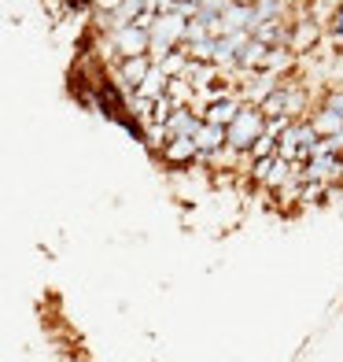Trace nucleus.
I'll list each match as a JSON object with an SVG mask.
<instances>
[{
    "label": "nucleus",
    "instance_id": "f257e3e1",
    "mask_svg": "<svg viewBox=\"0 0 343 362\" xmlns=\"http://www.w3.org/2000/svg\"><path fill=\"white\" fill-rule=\"evenodd\" d=\"M225 129H229V148H233V152H251V144L266 134V111L258 107V104L243 100L240 115Z\"/></svg>",
    "mask_w": 343,
    "mask_h": 362
},
{
    "label": "nucleus",
    "instance_id": "f03ea898",
    "mask_svg": "<svg viewBox=\"0 0 343 362\" xmlns=\"http://www.w3.org/2000/svg\"><path fill=\"white\" fill-rule=\"evenodd\" d=\"M188 34V15L181 11H162L159 19L152 23V59L159 63L167 52H174L177 41H185Z\"/></svg>",
    "mask_w": 343,
    "mask_h": 362
},
{
    "label": "nucleus",
    "instance_id": "7ed1b4c3",
    "mask_svg": "<svg viewBox=\"0 0 343 362\" xmlns=\"http://www.w3.org/2000/svg\"><path fill=\"white\" fill-rule=\"evenodd\" d=\"M111 48L119 56H140V52H152V30L140 26V23H126L114 30Z\"/></svg>",
    "mask_w": 343,
    "mask_h": 362
},
{
    "label": "nucleus",
    "instance_id": "20e7f679",
    "mask_svg": "<svg viewBox=\"0 0 343 362\" xmlns=\"http://www.w3.org/2000/svg\"><path fill=\"white\" fill-rule=\"evenodd\" d=\"M343 174V159L339 152H318L303 163V181H332Z\"/></svg>",
    "mask_w": 343,
    "mask_h": 362
},
{
    "label": "nucleus",
    "instance_id": "39448f33",
    "mask_svg": "<svg viewBox=\"0 0 343 362\" xmlns=\"http://www.w3.org/2000/svg\"><path fill=\"white\" fill-rule=\"evenodd\" d=\"M152 52H140V56H122V67H119V81H122V89L129 93H137L140 89V81L148 78L152 71Z\"/></svg>",
    "mask_w": 343,
    "mask_h": 362
},
{
    "label": "nucleus",
    "instance_id": "423d86ee",
    "mask_svg": "<svg viewBox=\"0 0 343 362\" xmlns=\"http://www.w3.org/2000/svg\"><path fill=\"white\" fill-rule=\"evenodd\" d=\"M203 152L200 144H195V137H170L167 144H162V159L167 163H177V167H185V163H195Z\"/></svg>",
    "mask_w": 343,
    "mask_h": 362
},
{
    "label": "nucleus",
    "instance_id": "0eeeda50",
    "mask_svg": "<svg viewBox=\"0 0 343 362\" xmlns=\"http://www.w3.org/2000/svg\"><path fill=\"white\" fill-rule=\"evenodd\" d=\"M200 126H203L200 115L188 111V107L181 104V107H177L170 119H167V134H170V137H195V134H200Z\"/></svg>",
    "mask_w": 343,
    "mask_h": 362
},
{
    "label": "nucleus",
    "instance_id": "6e6552de",
    "mask_svg": "<svg viewBox=\"0 0 343 362\" xmlns=\"http://www.w3.org/2000/svg\"><path fill=\"white\" fill-rule=\"evenodd\" d=\"M195 144H200V159H207L210 152H218L222 144H229V129L225 126H218V122H207L203 119V126H200V134H195Z\"/></svg>",
    "mask_w": 343,
    "mask_h": 362
},
{
    "label": "nucleus",
    "instance_id": "1a4fd4ad",
    "mask_svg": "<svg viewBox=\"0 0 343 362\" xmlns=\"http://www.w3.org/2000/svg\"><path fill=\"white\" fill-rule=\"evenodd\" d=\"M277 89H281V81H277V74H273V71H263V74H258V78L251 81V86H248V93H243V100H248V104H263V100H270V96H273Z\"/></svg>",
    "mask_w": 343,
    "mask_h": 362
},
{
    "label": "nucleus",
    "instance_id": "9d476101",
    "mask_svg": "<svg viewBox=\"0 0 343 362\" xmlns=\"http://www.w3.org/2000/svg\"><path fill=\"white\" fill-rule=\"evenodd\" d=\"M266 56H270V45L258 41V37H251L248 45H243L236 67H243V71H263V67H266Z\"/></svg>",
    "mask_w": 343,
    "mask_h": 362
},
{
    "label": "nucleus",
    "instance_id": "9b49d317",
    "mask_svg": "<svg viewBox=\"0 0 343 362\" xmlns=\"http://www.w3.org/2000/svg\"><path fill=\"white\" fill-rule=\"evenodd\" d=\"M240 107H243L240 100H233V96H222V100H215V104L203 111V119H207V122H218V126H229V122L240 115Z\"/></svg>",
    "mask_w": 343,
    "mask_h": 362
},
{
    "label": "nucleus",
    "instance_id": "f8f14e48",
    "mask_svg": "<svg viewBox=\"0 0 343 362\" xmlns=\"http://www.w3.org/2000/svg\"><path fill=\"white\" fill-rule=\"evenodd\" d=\"M167 86H170V74L159 67V63H152V71H148V78L140 81V89L137 93H144V96H152V100H159L162 93H167Z\"/></svg>",
    "mask_w": 343,
    "mask_h": 362
},
{
    "label": "nucleus",
    "instance_id": "ddd939ff",
    "mask_svg": "<svg viewBox=\"0 0 343 362\" xmlns=\"http://www.w3.org/2000/svg\"><path fill=\"white\" fill-rule=\"evenodd\" d=\"M288 8V0H255V19H251V34L258 23H270V19H281Z\"/></svg>",
    "mask_w": 343,
    "mask_h": 362
},
{
    "label": "nucleus",
    "instance_id": "4468645a",
    "mask_svg": "<svg viewBox=\"0 0 343 362\" xmlns=\"http://www.w3.org/2000/svg\"><path fill=\"white\" fill-rule=\"evenodd\" d=\"M314 129H318L321 137H329V134H339V129H343V119H339V115H336L332 107H321V111L314 115Z\"/></svg>",
    "mask_w": 343,
    "mask_h": 362
},
{
    "label": "nucleus",
    "instance_id": "2eb2a0df",
    "mask_svg": "<svg viewBox=\"0 0 343 362\" xmlns=\"http://www.w3.org/2000/svg\"><path fill=\"white\" fill-rule=\"evenodd\" d=\"M188 59H192V56H188V48H185V52H177V48H174V52H167V56L159 59V67L167 71L170 78H177V74H185V71H188Z\"/></svg>",
    "mask_w": 343,
    "mask_h": 362
},
{
    "label": "nucleus",
    "instance_id": "dca6fc26",
    "mask_svg": "<svg viewBox=\"0 0 343 362\" xmlns=\"http://www.w3.org/2000/svg\"><path fill=\"white\" fill-rule=\"evenodd\" d=\"M291 63V48L281 45V48H270V56H266V67L263 71H273V74H281L284 67Z\"/></svg>",
    "mask_w": 343,
    "mask_h": 362
},
{
    "label": "nucleus",
    "instance_id": "f3484780",
    "mask_svg": "<svg viewBox=\"0 0 343 362\" xmlns=\"http://www.w3.org/2000/svg\"><path fill=\"white\" fill-rule=\"evenodd\" d=\"M188 56L192 59H203V63H215V34L203 37V41H192L188 45Z\"/></svg>",
    "mask_w": 343,
    "mask_h": 362
},
{
    "label": "nucleus",
    "instance_id": "a211bd4d",
    "mask_svg": "<svg viewBox=\"0 0 343 362\" xmlns=\"http://www.w3.org/2000/svg\"><path fill=\"white\" fill-rule=\"evenodd\" d=\"M310 41H318V26L314 23H303L296 30V37H291V52H299V48H306Z\"/></svg>",
    "mask_w": 343,
    "mask_h": 362
},
{
    "label": "nucleus",
    "instance_id": "6ab92c4d",
    "mask_svg": "<svg viewBox=\"0 0 343 362\" xmlns=\"http://www.w3.org/2000/svg\"><path fill=\"white\" fill-rule=\"evenodd\" d=\"M251 156H277V134H270V129H266V134L251 144Z\"/></svg>",
    "mask_w": 343,
    "mask_h": 362
},
{
    "label": "nucleus",
    "instance_id": "aec40b11",
    "mask_svg": "<svg viewBox=\"0 0 343 362\" xmlns=\"http://www.w3.org/2000/svg\"><path fill=\"white\" fill-rule=\"evenodd\" d=\"M273 163H277V156H255L251 174H255L258 181H266V177H270V170H273Z\"/></svg>",
    "mask_w": 343,
    "mask_h": 362
},
{
    "label": "nucleus",
    "instance_id": "412c9836",
    "mask_svg": "<svg viewBox=\"0 0 343 362\" xmlns=\"http://www.w3.org/2000/svg\"><path fill=\"white\" fill-rule=\"evenodd\" d=\"M332 37L343 45V4L336 8V15H332Z\"/></svg>",
    "mask_w": 343,
    "mask_h": 362
},
{
    "label": "nucleus",
    "instance_id": "4be33fe9",
    "mask_svg": "<svg viewBox=\"0 0 343 362\" xmlns=\"http://www.w3.org/2000/svg\"><path fill=\"white\" fill-rule=\"evenodd\" d=\"M325 107H332V111L339 115V119H343V93H332L329 100H325Z\"/></svg>",
    "mask_w": 343,
    "mask_h": 362
},
{
    "label": "nucleus",
    "instance_id": "5701e85b",
    "mask_svg": "<svg viewBox=\"0 0 343 362\" xmlns=\"http://www.w3.org/2000/svg\"><path fill=\"white\" fill-rule=\"evenodd\" d=\"M92 4H96V8H100V11H114V8H119V4H122V0H92Z\"/></svg>",
    "mask_w": 343,
    "mask_h": 362
},
{
    "label": "nucleus",
    "instance_id": "b1692460",
    "mask_svg": "<svg viewBox=\"0 0 343 362\" xmlns=\"http://www.w3.org/2000/svg\"><path fill=\"white\" fill-rule=\"evenodd\" d=\"M321 4H332V8H339V4H343V0H321Z\"/></svg>",
    "mask_w": 343,
    "mask_h": 362
},
{
    "label": "nucleus",
    "instance_id": "393cba45",
    "mask_svg": "<svg viewBox=\"0 0 343 362\" xmlns=\"http://www.w3.org/2000/svg\"><path fill=\"white\" fill-rule=\"evenodd\" d=\"M251 4H255V0H251Z\"/></svg>",
    "mask_w": 343,
    "mask_h": 362
}]
</instances>
